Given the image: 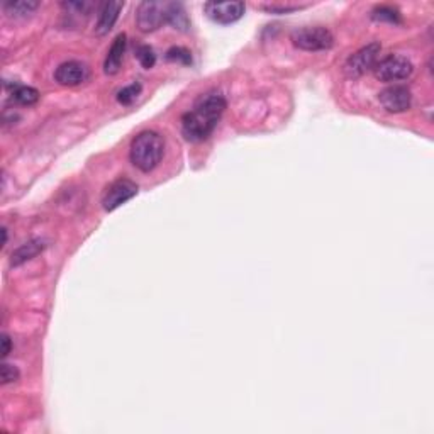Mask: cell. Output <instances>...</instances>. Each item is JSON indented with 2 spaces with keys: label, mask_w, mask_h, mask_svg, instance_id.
<instances>
[{
  "label": "cell",
  "mask_w": 434,
  "mask_h": 434,
  "mask_svg": "<svg viewBox=\"0 0 434 434\" xmlns=\"http://www.w3.org/2000/svg\"><path fill=\"white\" fill-rule=\"evenodd\" d=\"M226 108V99L217 92H209L196 102L192 111L182 117V134L190 143L205 141L214 133L217 122Z\"/></svg>",
  "instance_id": "1"
},
{
  "label": "cell",
  "mask_w": 434,
  "mask_h": 434,
  "mask_svg": "<svg viewBox=\"0 0 434 434\" xmlns=\"http://www.w3.org/2000/svg\"><path fill=\"white\" fill-rule=\"evenodd\" d=\"M164 153V141L155 131H143L138 134L131 143L129 156L131 163L138 168V170L148 171L155 170L163 158Z\"/></svg>",
  "instance_id": "2"
},
{
  "label": "cell",
  "mask_w": 434,
  "mask_h": 434,
  "mask_svg": "<svg viewBox=\"0 0 434 434\" xmlns=\"http://www.w3.org/2000/svg\"><path fill=\"white\" fill-rule=\"evenodd\" d=\"M373 72L380 82H402L414 73V65L406 56L388 55L377 62Z\"/></svg>",
  "instance_id": "3"
},
{
  "label": "cell",
  "mask_w": 434,
  "mask_h": 434,
  "mask_svg": "<svg viewBox=\"0 0 434 434\" xmlns=\"http://www.w3.org/2000/svg\"><path fill=\"white\" fill-rule=\"evenodd\" d=\"M292 43L305 51H323L329 50L334 44V37L331 31L321 26L316 28H299L292 32Z\"/></svg>",
  "instance_id": "4"
},
{
  "label": "cell",
  "mask_w": 434,
  "mask_h": 434,
  "mask_svg": "<svg viewBox=\"0 0 434 434\" xmlns=\"http://www.w3.org/2000/svg\"><path fill=\"white\" fill-rule=\"evenodd\" d=\"M380 43H370L366 46H363L361 50H358L357 53H353L344 63V73L350 78H360L370 70H373V66L379 62L380 55Z\"/></svg>",
  "instance_id": "5"
},
{
  "label": "cell",
  "mask_w": 434,
  "mask_h": 434,
  "mask_svg": "<svg viewBox=\"0 0 434 434\" xmlns=\"http://www.w3.org/2000/svg\"><path fill=\"white\" fill-rule=\"evenodd\" d=\"M168 2H141L136 10L138 28L143 32L156 31L167 22Z\"/></svg>",
  "instance_id": "6"
},
{
  "label": "cell",
  "mask_w": 434,
  "mask_h": 434,
  "mask_svg": "<svg viewBox=\"0 0 434 434\" xmlns=\"http://www.w3.org/2000/svg\"><path fill=\"white\" fill-rule=\"evenodd\" d=\"M138 194V185L129 178H119V180L112 182L107 187L106 194L102 197V205L106 211H115L117 207H121L122 204H126L127 200H131L133 197H136Z\"/></svg>",
  "instance_id": "7"
},
{
  "label": "cell",
  "mask_w": 434,
  "mask_h": 434,
  "mask_svg": "<svg viewBox=\"0 0 434 434\" xmlns=\"http://www.w3.org/2000/svg\"><path fill=\"white\" fill-rule=\"evenodd\" d=\"M204 10L207 17L217 24H233L243 17L246 6L243 2H207Z\"/></svg>",
  "instance_id": "8"
},
{
  "label": "cell",
  "mask_w": 434,
  "mask_h": 434,
  "mask_svg": "<svg viewBox=\"0 0 434 434\" xmlns=\"http://www.w3.org/2000/svg\"><path fill=\"white\" fill-rule=\"evenodd\" d=\"M379 100L385 111L399 114V112H406L407 108H411L413 93L404 85H392V87H387L380 92Z\"/></svg>",
  "instance_id": "9"
},
{
  "label": "cell",
  "mask_w": 434,
  "mask_h": 434,
  "mask_svg": "<svg viewBox=\"0 0 434 434\" xmlns=\"http://www.w3.org/2000/svg\"><path fill=\"white\" fill-rule=\"evenodd\" d=\"M88 77H91V72H88L87 65L80 62L62 63L55 72V80L65 87H77V85L87 82Z\"/></svg>",
  "instance_id": "10"
},
{
  "label": "cell",
  "mask_w": 434,
  "mask_h": 434,
  "mask_svg": "<svg viewBox=\"0 0 434 434\" xmlns=\"http://www.w3.org/2000/svg\"><path fill=\"white\" fill-rule=\"evenodd\" d=\"M124 7L122 2H106L99 10V19H97V26H95V31L97 35L104 36L114 28L115 21L119 19V12L121 9Z\"/></svg>",
  "instance_id": "11"
},
{
  "label": "cell",
  "mask_w": 434,
  "mask_h": 434,
  "mask_svg": "<svg viewBox=\"0 0 434 434\" xmlns=\"http://www.w3.org/2000/svg\"><path fill=\"white\" fill-rule=\"evenodd\" d=\"M126 35H119L112 43L111 50H108L106 63H104V72L107 75H115L121 70L122 59H124L126 53Z\"/></svg>",
  "instance_id": "12"
},
{
  "label": "cell",
  "mask_w": 434,
  "mask_h": 434,
  "mask_svg": "<svg viewBox=\"0 0 434 434\" xmlns=\"http://www.w3.org/2000/svg\"><path fill=\"white\" fill-rule=\"evenodd\" d=\"M44 248H46V243H44L43 239H32V241L24 243V245L19 246L16 252L12 253L10 263H12V267H19V265L26 263V261L32 260V258L43 252Z\"/></svg>",
  "instance_id": "13"
},
{
  "label": "cell",
  "mask_w": 434,
  "mask_h": 434,
  "mask_svg": "<svg viewBox=\"0 0 434 434\" xmlns=\"http://www.w3.org/2000/svg\"><path fill=\"white\" fill-rule=\"evenodd\" d=\"M167 22L173 26L175 29H180V31H187L190 28V21L187 17L185 9H183L182 3L168 2L167 7Z\"/></svg>",
  "instance_id": "14"
},
{
  "label": "cell",
  "mask_w": 434,
  "mask_h": 434,
  "mask_svg": "<svg viewBox=\"0 0 434 434\" xmlns=\"http://www.w3.org/2000/svg\"><path fill=\"white\" fill-rule=\"evenodd\" d=\"M39 7L37 2H6L3 3V10L9 17H28Z\"/></svg>",
  "instance_id": "15"
},
{
  "label": "cell",
  "mask_w": 434,
  "mask_h": 434,
  "mask_svg": "<svg viewBox=\"0 0 434 434\" xmlns=\"http://www.w3.org/2000/svg\"><path fill=\"white\" fill-rule=\"evenodd\" d=\"M12 99L21 106H32L39 99V92L32 87H26V85H17L12 91Z\"/></svg>",
  "instance_id": "16"
},
{
  "label": "cell",
  "mask_w": 434,
  "mask_h": 434,
  "mask_svg": "<svg viewBox=\"0 0 434 434\" xmlns=\"http://www.w3.org/2000/svg\"><path fill=\"white\" fill-rule=\"evenodd\" d=\"M372 17L375 19V21H387V22H390V24H400L399 10L388 6L377 7V9L372 12Z\"/></svg>",
  "instance_id": "17"
},
{
  "label": "cell",
  "mask_w": 434,
  "mask_h": 434,
  "mask_svg": "<svg viewBox=\"0 0 434 434\" xmlns=\"http://www.w3.org/2000/svg\"><path fill=\"white\" fill-rule=\"evenodd\" d=\"M136 58H138V62L144 66V68H153L156 63L155 51H153V48L148 46V44H141V46H138Z\"/></svg>",
  "instance_id": "18"
},
{
  "label": "cell",
  "mask_w": 434,
  "mask_h": 434,
  "mask_svg": "<svg viewBox=\"0 0 434 434\" xmlns=\"http://www.w3.org/2000/svg\"><path fill=\"white\" fill-rule=\"evenodd\" d=\"M141 93V85L140 84H131L129 87H124L121 92L117 93V100L124 106H129L134 100L138 99V95Z\"/></svg>",
  "instance_id": "19"
},
{
  "label": "cell",
  "mask_w": 434,
  "mask_h": 434,
  "mask_svg": "<svg viewBox=\"0 0 434 434\" xmlns=\"http://www.w3.org/2000/svg\"><path fill=\"white\" fill-rule=\"evenodd\" d=\"M167 59H170V62L183 63V65H189V63L192 62V56H190V51L185 50V48H171V50H168Z\"/></svg>",
  "instance_id": "20"
},
{
  "label": "cell",
  "mask_w": 434,
  "mask_h": 434,
  "mask_svg": "<svg viewBox=\"0 0 434 434\" xmlns=\"http://www.w3.org/2000/svg\"><path fill=\"white\" fill-rule=\"evenodd\" d=\"M0 379H2V384H12V381L19 380V370L14 365H9V363H3L2 370H0Z\"/></svg>",
  "instance_id": "21"
},
{
  "label": "cell",
  "mask_w": 434,
  "mask_h": 434,
  "mask_svg": "<svg viewBox=\"0 0 434 434\" xmlns=\"http://www.w3.org/2000/svg\"><path fill=\"white\" fill-rule=\"evenodd\" d=\"M10 353V338L7 334L2 336V357L6 358Z\"/></svg>",
  "instance_id": "22"
}]
</instances>
